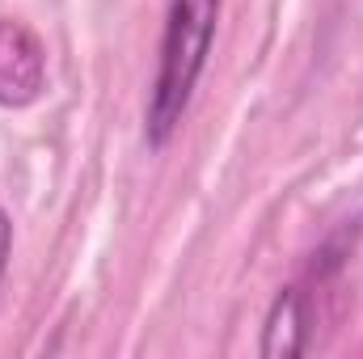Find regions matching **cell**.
I'll use <instances>...</instances> for the list:
<instances>
[{"instance_id":"obj_1","label":"cell","mask_w":363,"mask_h":359,"mask_svg":"<svg viewBox=\"0 0 363 359\" xmlns=\"http://www.w3.org/2000/svg\"><path fill=\"white\" fill-rule=\"evenodd\" d=\"M216 21H220V0H174L169 4L161 68H157L152 97H148V140L152 144H165L182 123L190 93L199 85V72L207 64Z\"/></svg>"},{"instance_id":"obj_2","label":"cell","mask_w":363,"mask_h":359,"mask_svg":"<svg viewBox=\"0 0 363 359\" xmlns=\"http://www.w3.org/2000/svg\"><path fill=\"white\" fill-rule=\"evenodd\" d=\"M47 89V51L21 21H0V106H30Z\"/></svg>"},{"instance_id":"obj_3","label":"cell","mask_w":363,"mask_h":359,"mask_svg":"<svg viewBox=\"0 0 363 359\" xmlns=\"http://www.w3.org/2000/svg\"><path fill=\"white\" fill-rule=\"evenodd\" d=\"M308 347V309L304 296L296 287H283L274 300L271 317H267V334H262V355H300Z\"/></svg>"},{"instance_id":"obj_4","label":"cell","mask_w":363,"mask_h":359,"mask_svg":"<svg viewBox=\"0 0 363 359\" xmlns=\"http://www.w3.org/2000/svg\"><path fill=\"white\" fill-rule=\"evenodd\" d=\"M9 245H13V224H9V216L0 211V275H4V263H9Z\"/></svg>"}]
</instances>
